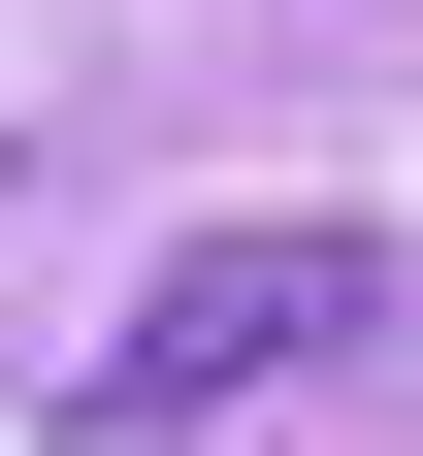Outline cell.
Returning <instances> with one entry per match:
<instances>
[{"label": "cell", "mask_w": 423, "mask_h": 456, "mask_svg": "<svg viewBox=\"0 0 423 456\" xmlns=\"http://www.w3.org/2000/svg\"><path fill=\"white\" fill-rule=\"evenodd\" d=\"M326 359H391V228H358V196H261V228H196V261L98 326V456H228L261 391H326Z\"/></svg>", "instance_id": "obj_1"}]
</instances>
